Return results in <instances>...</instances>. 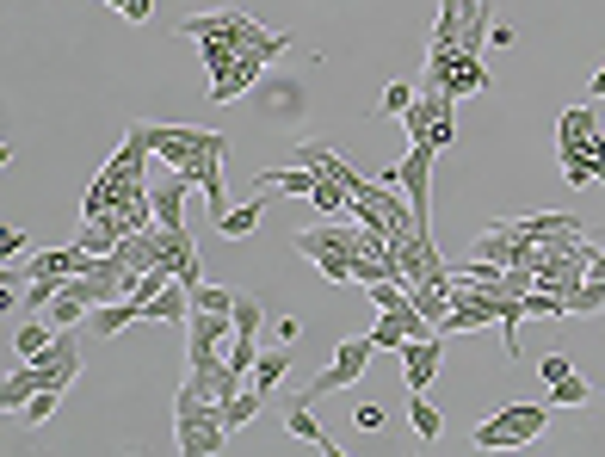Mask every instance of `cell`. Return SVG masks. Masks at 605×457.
Masks as SVG:
<instances>
[{
    "label": "cell",
    "mask_w": 605,
    "mask_h": 457,
    "mask_svg": "<svg viewBox=\"0 0 605 457\" xmlns=\"http://www.w3.org/2000/svg\"><path fill=\"white\" fill-rule=\"evenodd\" d=\"M525 315H544V322H562V315H568V297H562V291H544V285H531V291H525Z\"/></svg>",
    "instance_id": "19"
},
{
    "label": "cell",
    "mask_w": 605,
    "mask_h": 457,
    "mask_svg": "<svg viewBox=\"0 0 605 457\" xmlns=\"http://www.w3.org/2000/svg\"><path fill=\"white\" fill-rule=\"evenodd\" d=\"M149 143H155V161L173 173H192L204 149H229L223 130H192V124H149Z\"/></svg>",
    "instance_id": "3"
},
{
    "label": "cell",
    "mask_w": 605,
    "mask_h": 457,
    "mask_svg": "<svg viewBox=\"0 0 605 457\" xmlns=\"http://www.w3.org/2000/svg\"><path fill=\"white\" fill-rule=\"evenodd\" d=\"M599 309H605V278H581L568 291V315H599Z\"/></svg>",
    "instance_id": "20"
},
{
    "label": "cell",
    "mask_w": 605,
    "mask_h": 457,
    "mask_svg": "<svg viewBox=\"0 0 605 457\" xmlns=\"http://www.w3.org/2000/svg\"><path fill=\"white\" fill-rule=\"evenodd\" d=\"M556 149H562V161H587L593 180L605 186V130L593 124L587 105H568V112H562V124H556Z\"/></svg>",
    "instance_id": "4"
},
{
    "label": "cell",
    "mask_w": 605,
    "mask_h": 457,
    "mask_svg": "<svg viewBox=\"0 0 605 457\" xmlns=\"http://www.w3.org/2000/svg\"><path fill=\"white\" fill-rule=\"evenodd\" d=\"M352 427L377 433V427H383V408H377V402H359V408H352Z\"/></svg>",
    "instance_id": "32"
},
{
    "label": "cell",
    "mask_w": 605,
    "mask_h": 457,
    "mask_svg": "<svg viewBox=\"0 0 605 457\" xmlns=\"http://www.w3.org/2000/svg\"><path fill=\"white\" fill-rule=\"evenodd\" d=\"M260 75H266V56L241 50V56H235V68H223V75H210V99H217V105H229V99H241L247 87H254Z\"/></svg>",
    "instance_id": "9"
},
{
    "label": "cell",
    "mask_w": 605,
    "mask_h": 457,
    "mask_svg": "<svg viewBox=\"0 0 605 457\" xmlns=\"http://www.w3.org/2000/svg\"><path fill=\"white\" fill-rule=\"evenodd\" d=\"M112 7H124V0H112Z\"/></svg>",
    "instance_id": "38"
},
{
    "label": "cell",
    "mask_w": 605,
    "mask_h": 457,
    "mask_svg": "<svg viewBox=\"0 0 605 457\" xmlns=\"http://www.w3.org/2000/svg\"><path fill=\"white\" fill-rule=\"evenodd\" d=\"M235 297H241V291H223V285H198V291H192V309H217V315H235Z\"/></svg>",
    "instance_id": "27"
},
{
    "label": "cell",
    "mask_w": 605,
    "mask_h": 457,
    "mask_svg": "<svg viewBox=\"0 0 605 457\" xmlns=\"http://www.w3.org/2000/svg\"><path fill=\"white\" fill-rule=\"evenodd\" d=\"M550 427V408H494V420H482V427L470 433V445L476 451H519V445H531Z\"/></svg>",
    "instance_id": "2"
},
{
    "label": "cell",
    "mask_w": 605,
    "mask_h": 457,
    "mask_svg": "<svg viewBox=\"0 0 605 457\" xmlns=\"http://www.w3.org/2000/svg\"><path fill=\"white\" fill-rule=\"evenodd\" d=\"M451 112H457V99H445L439 118H433V130H426V143H433V149H451V143H457V118H451Z\"/></svg>",
    "instance_id": "26"
},
{
    "label": "cell",
    "mask_w": 605,
    "mask_h": 457,
    "mask_svg": "<svg viewBox=\"0 0 605 457\" xmlns=\"http://www.w3.org/2000/svg\"><path fill=\"white\" fill-rule=\"evenodd\" d=\"M439 359H445V334H426V340H408L402 346V383H408V396L426 390V383L439 377Z\"/></svg>",
    "instance_id": "7"
},
{
    "label": "cell",
    "mask_w": 605,
    "mask_h": 457,
    "mask_svg": "<svg viewBox=\"0 0 605 457\" xmlns=\"http://www.w3.org/2000/svg\"><path fill=\"white\" fill-rule=\"evenodd\" d=\"M260 217H266V210H260V192H254L247 204L223 210V217H217V235H223V241H241V235H254V229H260Z\"/></svg>",
    "instance_id": "15"
},
{
    "label": "cell",
    "mask_w": 605,
    "mask_h": 457,
    "mask_svg": "<svg viewBox=\"0 0 605 457\" xmlns=\"http://www.w3.org/2000/svg\"><path fill=\"white\" fill-rule=\"evenodd\" d=\"M260 198L266 192H291V198H309L315 192V167L309 161H297V167H272V173H260V186H254Z\"/></svg>",
    "instance_id": "13"
},
{
    "label": "cell",
    "mask_w": 605,
    "mask_h": 457,
    "mask_svg": "<svg viewBox=\"0 0 605 457\" xmlns=\"http://www.w3.org/2000/svg\"><path fill=\"white\" fill-rule=\"evenodd\" d=\"M587 278H605V248H593V260H587Z\"/></svg>",
    "instance_id": "36"
},
{
    "label": "cell",
    "mask_w": 605,
    "mask_h": 457,
    "mask_svg": "<svg viewBox=\"0 0 605 457\" xmlns=\"http://www.w3.org/2000/svg\"><path fill=\"white\" fill-rule=\"evenodd\" d=\"M266 328V309L254 297H235V334H260Z\"/></svg>",
    "instance_id": "30"
},
{
    "label": "cell",
    "mask_w": 605,
    "mask_h": 457,
    "mask_svg": "<svg viewBox=\"0 0 605 457\" xmlns=\"http://www.w3.org/2000/svg\"><path fill=\"white\" fill-rule=\"evenodd\" d=\"M445 93H451V99H476V93H488V68H482V56H457Z\"/></svg>",
    "instance_id": "14"
},
{
    "label": "cell",
    "mask_w": 605,
    "mask_h": 457,
    "mask_svg": "<svg viewBox=\"0 0 605 457\" xmlns=\"http://www.w3.org/2000/svg\"><path fill=\"white\" fill-rule=\"evenodd\" d=\"M149 322H192V285H180V278H167V285L155 291V303H149Z\"/></svg>",
    "instance_id": "11"
},
{
    "label": "cell",
    "mask_w": 605,
    "mask_h": 457,
    "mask_svg": "<svg viewBox=\"0 0 605 457\" xmlns=\"http://www.w3.org/2000/svg\"><path fill=\"white\" fill-rule=\"evenodd\" d=\"M538 371H544V383H562V377H568V371H575V365H568V359H562V353H550V359H544V365H538Z\"/></svg>",
    "instance_id": "33"
},
{
    "label": "cell",
    "mask_w": 605,
    "mask_h": 457,
    "mask_svg": "<svg viewBox=\"0 0 605 457\" xmlns=\"http://www.w3.org/2000/svg\"><path fill=\"white\" fill-rule=\"evenodd\" d=\"M371 353H377V340H371V334H352V340H340V346H334V365H328L322 377L309 383V402H322V396L346 390V383H359V377H365V359H371Z\"/></svg>",
    "instance_id": "6"
},
{
    "label": "cell",
    "mask_w": 605,
    "mask_h": 457,
    "mask_svg": "<svg viewBox=\"0 0 605 457\" xmlns=\"http://www.w3.org/2000/svg\"><path fill=\"white\" fill-rule=\"evenodd\" d=\"M284 377H291V353H284V346H278V353H260V365H254V390L272 402V390H278V383Z\"/></svg>",
    "instance_id": "16"
},
{
    "label": "cell",
    "mask_w": 605,
    "mask_h": 457,
    "mask_svg": "<svg viewBox=\"0 0 605 457\" xmlns=\"http://www.w3.org/2000/svg\"><path fill=\"white\" fill-rule=\"evenodd\" d=\"M593 99H605V62H599V75H593Z\"/></svg>",
    "instance_id": "37"
},
{
    "label": "cell",
    "mask_w": 605,
    "mask_h": 457,
    "mask_svg": "<svg viewBox=\"0 0 605 457\" xmlns=\"http://www.w3.org/2000/svg\"><path fill=\"white\" fill-rule=\"evenodd\" d=\"M513 223V235H525V241H550V235H587V223L581 217H562V210H531V217H507Z\"/></svg>",
    "instance_id": "10"
},
{
    "label": "cell",
    "mask_w": 605,
    "mask_h": 457,
    "mask_svg": "<svg viewBox=\"0 0 605 457\" xmlns=\"http://www.w3.org/2000/svg\"><path fill=\"white\" fill-rule=\"evenodd\" d=\"M56 334H62L56 322H25V328L13 334V353H19V359H38V353H44V346H50Z\"/></svg>",
    "instance_id": "17"
},
{
    "label": "cell",
    "mask_w": 605,
    "mask_h": 457,
    "mask_svg": "<svg viewBox=\"0 0 605 457\" xmlns=\"http://www.w3.org/2000/svg\"><path fill=\"white\" fill-rule=\"evenodd\" d=\"M149 13H155V0H124V19H130V25H142Z\"/></svg>",
    "instance_id": "35"
},
{
    "label": "cell",
    "mask_w": 605,
    "mask_h": 457,
    "mask_svg": "<svg viewBox=\"0 0 605 457\" xmlns=\"http://www.w3.org/2000/svg\"><path fill=\"white\" fill-rule=\"evenodd\" d=\"M38 248L25 241V229H7V241H0V266H13V260H31Z\"/></svg>",
    "instance_id": "31"
},
{
    "label": "cell",
    "mask_w": 605,
    "mask_h": 457,
    "mask_svg": "<svg viewBox=\"0 0 605 457\" xmlns=\"http://www.w3.org/2000/svg\"><path fill=\"white\" fill-rule=\"evenodd\" d=\"M68 285V278H31V291H25V315H44L56 303V291Z\"/></svg>",
    "instance_id": "25"
},
{
    "label": "cell",
    "mask_w": 605,
    "mask_h": 457,
    "mask_svg": "<svg viewBox=\"0 0 605 457\" xmlns=\"http://www.w3.org/2000/svg\"><path fill=\"white\" fill-rule=\"evenodd\" d=\"M371 340H377V353H402V346H408V328H402V315L377 309V322H371Z\"/></svg>",
    "instance_id": "18"
},
{
    "label": "cell",
    "mask_w": 605,
    "mask_h": 457,
    "mask_svg": "<svg viewBox=\"0 0 605 457\" xmlns=\"http://www.w3.org/2000/svg\"><path fill=\"white\" fill-rule=\"evenodd\" d=\"M562 180H568V186H587L593 167H587V161H562Z\"/></svg>",
    "instance_id": "34"
},
{
    "label": "cell",
    "mask_w": 605,
    "mask_h": 457,
    "mask_svg": "<svg viewBox=\"0 0 605 457\" xmlns=\"http://www.w3.org/2000/svg\"><path fill=\"white\" fill-rule=\"evenodd\" d=\"M260 402H266V396L254 390V383H247V390H241L235 402H223V420H229V433H241V427H247V420H254V414H260Z\"/></svg>",
    "instance_id": "22"
},
{
    "label": "cell",
    "mask_w": 605,
    "mask_h": 457,
    "mask_svg": "<svg viewBox=\"0 0 605 457\" xmlns=\"http://www.w3.org/2000/svg\"><path fill=\"white\" fill-rule=\"evenodd\" d=\"M433 143H426V136H414L408 143V155L396 161V180H402V192H408V204H414V223L433 235Z\"/></svg>",
    "instance_id": "5"
},
{
    "label": "cell",
    "mask_w": 605,
    "mask_h": 457,
    "mask_svg": "<svg viewBox=\"0 0 605 457\" xmlns=\"http://www.w3.org/2000/svg\"><path fill=\"white\" fill-rule=\"evenodd\" d=\"M44 315H50V322H56V328H75V322H81V315H93V309H87V303H81L75 291H68V285H62V291H56V303H50Z\"/></svg>",
    "instance_id": "23"
},
{
    "label": "cell",
    "mask_w": 605,
    "mask_h": 457,
    "mask_svg": "<svg viewBox=\"0 0 605 457\" xmlns=\"http://www.w3.org/2000/svg\"><path fill=\"white\" fill-rule=\"evenodd\" d=\"M56 402H62V383H44V390L31 396L25 408H19V414H25V427H44V420L56 414Z\"/></svg>",
    "instance_id": "24"
},
{
    "label": "cell",
    "mask_w": 605,
    "mask_h": 457,
    "mask_svg": "<svg viewBox=\"0 0 605 457\" xmlns=\"http://www.w3.org/2000/svg\"><path fill=\"white\" fill-rule=\"evenodd\" d=\"M550 402H556V408H581V402H587V383L568 371L562 383H550Z\"/></svg>",
    "instance_id": "29"
},
{
    "label": "cell",
    "mask_w": 605,
    "mask_h": 457,
    "mask_svg": "<svg viewBox=\"0 0 605 457\" xmlns=\"http://www.w3.org/2000/svg\"><path fill=\"white\" fill-rule=\"evenodd\" d=\"M408 420H414V433L420 439H439V427H445V414L426 402V390H414V402H408Z\"/></svg>",
    "instance_id": "21"
},
{
    "label": "cell",
    "mask_w": 605,
    "mask_h": 457,
    "mask_svg": "<svg viewBox=\"0 0 605 457\" xmlns=\"http://www.w3.org/2000/svg\"><path fill=\"white\" fill-rule=\"evenodd\" d=\"M414 99H420V93H414L408 81H389V87H383V112H389V118H408Z\"/></svg>",
    "instance_id": "28"
},
{
    "label": "cell",
    "mask_w": 605,
    "mask_h": 457,
    "mask_svg": "<svg viewBox=\"0 0 605 457\" xmlns=\"http://www.w3.org/2000/svg\"><path fill=\"white\" fill-rule=\"evenodd\" d=\"M173 445H180V457H223V445H229L223 402L180 383V396H173Z\"/></svg>",
    "instance_id": "1"
},
{
    "label": "cell",
    "mask_w": 605,
    "mask_h": 457,
    "mask_svg": "<svg viewBox=\"0 0 605 457\" xmlns=\"http://www.w3.org/2000/svg\"><path fill=\"white\" fill-rule=\"evenodd\" d=\"M186 192H192L186 173H161V180H149V204H155V223L161 229H180L186 223Z\"/></svg>",
    "instance_id": "8"
},
{
    "label": "cell",
    "mask_w": 605,
    "mask_h": 457,
    "mask_svg": "<svg viewBox=\"0 0 605 457\" xmlns=\"http://www.w3.org/2000/svg\"><path fill=\"white\" fill-rule=\"evenodd\" d=\"M284 427H291V433H297L303 445H315V451L340 457V439H334V433H322V420L309 414V396H303V402H291V414H284Z\"/></svg>",
    "instance_id": "12"
}]
</instances>
